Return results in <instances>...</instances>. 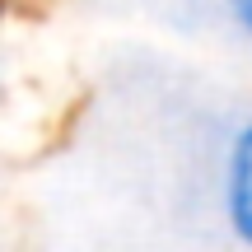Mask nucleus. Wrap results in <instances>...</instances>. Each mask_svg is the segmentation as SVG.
Here are the masks:
<instances>
[{"mask_svg":"<svg viewBox=\"0 0 252 252\" xmlns=\"http://www.w3.org/2000/svg\"><path fill=\"white\" fill-rule=\"evenodd\" d=\"M220 220L224 234L252 252V112L229 131L220 154Z\"/></svg>","mask_w":252,"mask_h":252,"instance_id":"obj_1","label":"nucleus"},{"mask_svg":"<svg viewBox=\"0 0 252 252\" xmlns=\"http://www.w3.org/2000/svg\"><path fill=\"white\" fill-rule=\"evenodd\" d=\"M224 9H229V24L252 42V0H224Z\"/></svg>","mask_w":252,"mask_h":252,"instance_id":"obj_2","label":"nucleus"}]
</instances>
